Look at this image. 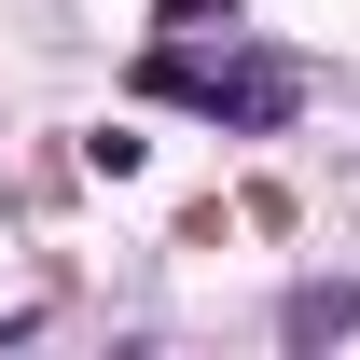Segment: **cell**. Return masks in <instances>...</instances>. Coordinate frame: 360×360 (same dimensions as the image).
Here are the masks:
<instances>
[{
  "label": "cell",
  "instance_id": "1",
  "mask_svg": "<svg viewBox=\"0 0 360 360\" xmlns=\"http://www.w3.org/2000/svg\"><path fill=\"white\" fill-rule=\"evenodd\" d=\"M139 84L180 97V111H208V125H236V139H277L291 111H305V70H291V56H194V42H153Z\"/></svg>",
  "mask_w": 360,
  "mask_h": 360
},
{
  "label": "cell",
  "instance_id": "2",
  "mask_svg": "<svg viewBox=\"0 0 360 360\" xmlns=\"http://www.w3.org/2000/svg\"><path fill=\"white\" fill-rule=\"evenodd\" d=\"M333 333H360V291L333 277V291H291V347H333Z\"/></svg>",
  "mask_w": 360,
  "mask_h": 360
}]
</instances>
